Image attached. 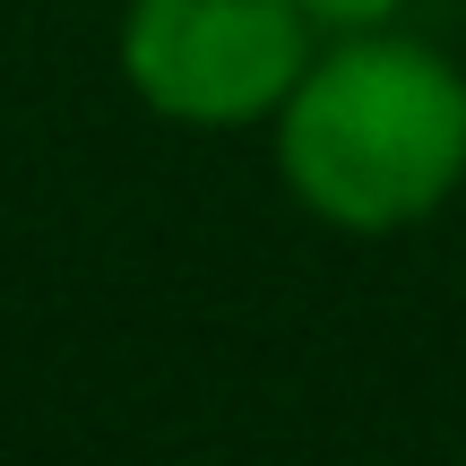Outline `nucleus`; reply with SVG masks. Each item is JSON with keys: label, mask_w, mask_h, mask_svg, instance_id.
Listing matches in <instances>:
<instances>
[{"label": "nucleus", "mask_w": 466, "mask_h": 466, "mask_svg": "<svg viewBox=\"0 0 466 466\" xmlns=\"http://www.w3.org/2000/svg\"><path fill=\"white\" fill-rule=\"evenodd\" d=\"M277 182L311 225L380 242L432 225L466 190V69L441 44L389 26H329L285 86Z\"/></svg>", "instance_id": "nucleus-1"}, {"label": "nucleus", "mask_w": 466, "mask_h": 466, "mask_svg": "<svg viewBox=\"0 0 466 466\" xmlns=\"http://www.w3.org/2000/svg\"><path fill=\"white\" fill-rule=\"evenodd\" d=\"M311 44L302 0H121L113 69L173 130H268Z\"/></svg>", "instance_id": "nucleus-2"}, {"label": "nucleus", "mask_w": 466, "mask_h": 466, "mask_svg": "<svg viewBox=\"0 0 466 466\" xmlns=\"http://www.w3.org/2000/svg\"><path fill=\"white\" fill-rule=\"evenodd\" d=\"M302 9H311L319 35H329V26H389V17H406L415 0H302Z\"/></svg>", "instance_id": "nucleus-3"}]
</instances>
